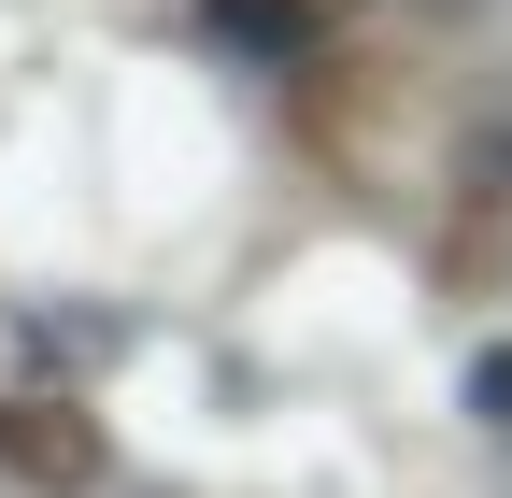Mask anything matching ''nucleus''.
<instances>
[{
    "label": "nucleus",
    "instance_id": "obj_4",
    "mask_svg": "<svg viewBox=\"0 0 512 498\" xmlns=\"http://www.w3.org/2000/svg\"><path fill=\"white\" fill-rule=\"evenodd\" d=\"M427 15H470V0H427Z\"/></svg>",
    "mask_w": 512,
    "mask_h": 498
},
{
    "label": "nucleus",
    "instance_id": "obj_1",
    "mask_svg": "<svg viewBox=\"0 0 512 498\" xmlns=\"http://www.w3.org/2000/svg\"><path fill=\"white\" fill-rule=\"evenodd\" d=\"M0 484L86 498V484H100V427H86L72 399H0Z\"/></svg>",
    "mask_w": 512,
    "mask_h": 498
},
{
    "label": "nucleus",
    "instance_id": "obj_3",
    "mask_svg": "<svg viewBox=\"0 0 512 498\" xmlns=\"http://www.w3.org/2000/svg\"><path fill=\"white\" fill-rule=\"evenodd\" d=\"M470 200H512V114H484V129H470Z\"/></svg>",
    "mask_w": 512,
    "mask_h": 498
},
{
    "label": "nucleus",
    "instance_id": "obj_2",
    "mask_svg": "<svg viewBox=\"0 0 512 498\" xmlns=\"http://www.w3.org/2000/svg\"><path fill=\"white\" fill-rule=\"evenodd\" d=\"M214 29H228V43H256V57H313L328 0H214Z\"/></svg>",
    "mask_w": 512,
    "mask_h": 498
}]
</instances>
